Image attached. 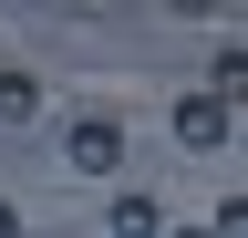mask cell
Listing matches in <instances>:
<instances>
[{"label": "cell", "mask_w": 248, "mask_h": 238, "mask_svg": "<svg viewBox=\"0 0 248 238\" xmlns=\"http://www.w3.org/2000/svg\"><path fill=\"white\" fill-rule=\"evenodd\" d=\"M31 114H42V83H31V73H0V125H31Z\"/></svg>", "instance_id": "5"}, {"label": "cell", "mask_w": 248, "mask_h": 238, "mask_svg": "<svg viewBox=\"0 0 248 238\" xmlns=\"http://www.w3.org/2000/svg\"><path fill=\"white\" fill-rule=\"evenodd\" d=\"M166 238H217V228H166Z\"/></svg>", "instance_id": "9"}, {"label": "cell", "mask_w": 248, "mask_h": 238, "mask_svg": "<svg viewBox=\"0 0 248 238\" xmlns=\"http://www.w3.org/2000/svg\"><path fill=\"white\" fill-rule=\"evenodd\" d=\"M207 94L228 104V114L248 104V42H217V63H207Z\"/></svg>", "instance_id": "4"}, {"label": "cell", "mask_w": 248, "mask_h": 238, "mask_svg": "<svg viewBox=\"0 0 248 238\" xmlns=\"http://www.w3.org/2000/svg\"><path fill=\"white\" fill-rule=\"evenodd\" d=\"M0 238H21V207H11V197H0Z\"/></svg>", "instance_id": "8"}, {"label": "cell", "mask_w": 248, "mask_h": 238, "mask_svg": "<svg viewBox=\"0 0 248 238\" xmlns=\"http://www.w3.org/2000/svg\"><path fill=\"white\" fill-rule=\"evenodd\" d=\"M207 228H217V238H248V197H228V207H217Z\"/></svg>", "instance_id": "6"}, {"label": "cell", "mask_w": 248, "mask_h": 238, "mask_svg": "<svg viewBox=\"0 0 248 238\" xmlns=\"http://www.w3.org/2000/svg\"><path fill=\"white\" fill-rule=\"evenodd\" d=\"M176 135L197 145V156H217V145H228V104L217 94H176Z\"/></svg>", "instance_id": "2"}, {"label": "cell", "mask_w": 248, "mask_h": 238, "mask_svg": "<svg viewBox=\"0 0 248 238\" xmlns=\"http://www.w3.org/2000/svg\"><path fill=\"white\" fill-rule=\"evenodd\" d=\"M104 228H114V238H166V207H155L145 187H124V197H114V218H104Z\"/></svg>", "instance_id": "3"}, {"label": "cell", "mask_w": 248, "mask_h": 238, "mask_svg": "<svg viewBox=\"0 0 248 238\" xmlns=\"http://www.w3.org/2000/svg\"><path fill=\"white\" fill-rule=\"evenodd\" d=\"M62 166L73 176H114L124 166V125L114 114H73V125H62Z\"/></svg>", "instance_id": "1"}, {"label": "cell", "mask_w": 248, "mask_h": 238, "mask_svg": "<svg viewBox=\"0 0 248 238\" xmlns=\"http://www.w3.org/2000/svg\"><path fill=\"white\" fill-rule=\"evenodd\" d=\"M166 11H176V21H207V11H217V0H166Z\"/></svg>", "instance_id": "7"}]
</instances>
